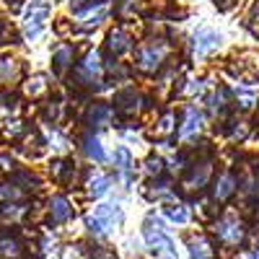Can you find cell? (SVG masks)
Masks as SVG:
<instances>
[{
  "mask_svg": "<svg viewBox=\"0 0 259 259\" xmlns=\"http://www.w3.org/2000/svg\"><path fill=\"white\" fill-rule=\"evenodd\" d=\"M119 223H122V210L117 205H99L94 210V215H89V226L96 233H106Z\"/></svg>",
  "mask_w": 259,
  "mask_h": 259,
  "instance_id": "6da1fadb",
  "label": "cell"
},
{
  "mask_svg": "<svg viewBox=\"0 0 259 259\" xmlns=\"http://www.w3.org/2000/svg\"><path fill=\"white\" fill-rule=\"evenodd\" d=\"M145 239H148V244H150V249L153 251H158L163 259H174V244H171V239L168 236L156 226L153 228V223H145Z\"/></svg>",
  "mask_w": 259,
  "mask_h": 259,
  "instance_id": "7a4b0ae2",
  "label": "cell"
},
{
  "mask_svg": "<svg viewBox=\"0 0 259 259\" xmlns=\"http://www.w3.org/2000/svg\"><path fill=\"white\" fill-rule=\"evenodd\" d=\"M47 18H50V6H31V11L26 13L24 18V31L29 39H36L41 34V29H45L47 24Z\"/></svg>",
  "mask_w": 259,
  "mask_h": 259,
  "instance_id": "3957f363",
  "label": "cell"
},
{
  "mask_svg": "<svg viewBox=\"0 0 259 259\" xmlns=\"http://www.w3.org/2000/svg\"><path fill=\"white\" fill-rule=\"evenodd\" d=\"M106 13H109V3H106V0H96V3L85 6V8H78L75 18L83 21L85 26H96V24H101V21L106 18Z\"/></svg>",
  "mask_w": 259,
  "mask_h": 259,
  "instance_id": "277c9868",
  "label": "cell"
},
{
  "mask_svg": "<svg viewBox=\"0 0 259 259\" xmlns=\"http://www.w3.org/2000/svg\"><path fill=\"white\" fill-rule=\"evenodd\" d=\"M233 192H236V177L231 174V171H226V174H221V177H218V182H215L212 197L218 200V202H226Z\"/></svg>",
  "mask_w": 259,
  "mask_h": 259,
  "instance_id": "5b68a950",
  "label": "cell"
},
{
  "mask_svg": "<svg viewBox=\"0 0 259 259\" xmlns=\"http://www.w3.org/2000/svg\"><path fill=\"white\" fill-rule=\"evenodd\" d=\"M109 41V52L114 55V57H119V55H124L130 47H133V41H130V36H127V31L124 29H114V31H109V36H106Z\"/></svg>",
  "mask_w": 259,
  "mask_h": 259,
  "instance_id": "8992f818",
  "label": "cell"
},
{
  "mask_svg": "<svg viewBox=\"0 0 259 259\" xmlns=\"http://www.w3.org/2000/svg\"><path fill=\"white\" fill-rule=\"evenodd\" d=\"M114 104H117V112L119 114H135L138 112V94H135V89H124V91H119L117 94V99H114Z\"/></svg>",
  "mask_w": 259,
  "mask_h": 259,
  "instance_id": "52a82bcc",
  "label": "cell"
},
{
  "mask_svg": "<svg viewBox=\"0 0 259 259\" xmlns=\"http://www.w3.org/2000/svg\"><path fill=\"white\" fill-rule=\"evenodd\" d=\"M218 236H221L223 241L239 244V241L244 239V231H241V226L236 223L233 218H226V221H221V223H218Z\"/></svg>",
  "mask_w": 259,
  "mask_h": 259,
  "instance_id": "ba28073f",
  "label": "cell"
},
{
  "mask_svg": "<svg viewBox=\"0 0 259 259\" xmlns=\"http://www.w3.org/2000/svg\"><path fill=\"white\" fill-rule=\"evenodd\" d=\"M161 60H163V50L158 47H145V50H140V55H138V65L143 70H156L158 65H161Z\"/></svg>",
  "mask_w": 259,
  "mask_h": 259,
  "instance_id": "9c48e42d",
  "label": "cell"
},
{
  "mask_svg": "<svg viewBox=\"0 0 259 259\" xmlns=\"http://www.w3.org/2000/svg\"><path fill=\"white\" fill-rule=\"evenodd\" d=\"M50 212H52V223H65L73 218V207L65 197H52L50 202Z\"/></svg>",
  "mask_w": 259,
  "mask_h": 259,
  "instance_id": "30bf717a",
  "label": "cell"
},
{
  "mask_svg": "<svg viewBox=\"0 0 259 259\" xmlns=\"http://www.w3.org/2000/svg\"><path fill=\"white\" fill-rule=\"evenodd\" d=\"M73 55H75V50H73L70 45H62V47H57V52H55V57H52V62H55V73H57V75H62L65 70L70 68Z\"/></svg>",
  "mask_w": 259,
  "mask_h": 259,
  "instance_id": "8fae6325",
  "label": "cell"
},
{
  "mask_svg": "<svg viewBox=\"0 0 259 259\" xmlns=\"http://www.w3.org/2000/svg\"><path fill=\"white\" fill-rule=\"evenodd\" d=\"M221 47V34L218 31H202L197 36V55H207Z\"/></svg>",
  "mask_w": 259,
  "mask_h": 259,
  "instance_id": "7c38bea8",
  "label": "cell"
},
{
  "mask_svg": "<svg viewBox=\"0 0 259 259\" xmlns=\"http://www.w3.org/2000/svg\"><path fill=\"white\" fill-rule=\"evenodd\" d=\"M0 256L3 259H21V241L16 236H3L0 239Z\"/></svg>",
  "mask_w": 259,
  "mask_h": 259,
  "instance_id": "4fadbf2b",
  "label": "cell"
},
{
  "mask_svg": "<svg viewBox=\"0 0 259 259\" xmlns=\"http://www.w3.org/2000/svg\"><path fill=\"white\" fill-rule=\"evenodd\" d=\"M189 254H192V259H212V256H215L210 241L202 239V236H197V239L189 241Z\"/></svg>",
  "mask_w": 259,
  "mask_h": 259,
  "instance_id": "5bb4252c",
  "label": "cell"
},
{
  "mask_svg": "<svg viewBox=\"0 0 259 259\" xmlns=\"http://www.w3.org/2000/svg\"><path fill=\"white\" fill-rule=\"evenodd\" d=\"M200 124H202V117H200V112L189 109V112H187V122H184V127L179 130V133H182V138H189L192 133H197V130H200Z\"/></svg>",
  "mask_w": 259,
  "mask_h": 259,
  "instance_id": "9a60e30c",
  "label": "cell"
},
{
  "mask_svg": "<svg viewBox=\"0 0 259 259\" xmlns=\"http://www.w3.org/2000/svg\"><path fill=\"white\" fill-rule=\"evenodd\" d=\"M85 153H89V158H94V161H106V153H104V148H101V143H99V138H85Z\"/></svg>",
  "mask_w": 259,
  "mask_h": 259,
  "instance_id": "2e32d148",
  "label": "cell"
},
{
  "mask_svg": "<svg viewBox=\"0 0 259 259\" xmlns=\"http://www.w3.org/2000/svg\"><path fill=\"white\" fill-rule=\"evenodd\" d=\"M109 106H104V104H94L91 106V112H89V122L91 124H104L106 119H109Z\"/></svg>",
  "mask_w": 259,
  "mask_h": 259,
  "instance_id": "e0dca14e",
  "label": "cell"
},
{
  "mask_svg": "<svg viewBox=\"0 0 259 259\" xmlns=\"http://www.w3.org/2000/svg\"><path fill=\"white\" fill-rule=\"evenodd\" d=\"M207 174H210V168H207V166L202 163V166H200V171H197V168H194V171H192V177L187 179V184H184V187H189V189H200V187L205 184V179H207Z\"/></svg>",
  "mask_w": 259,
  "mask_h": 259,
  "instance_id": "ac0fdd59",
  "label": "cell"
},
{
  "mask_svg": "<svg viewBox=\"0 0 259 259\" xmlns=\"http://www.w3.org/2000/svg\"><path fill=\"white\" fill-rule=\"evenodd\" d=\"M99 70H101L99 55H96V52H91L89 57H85V62L80 65V73H85V75H99Z\"/></svg>",
  "mask_w": 259,
  "mask_h": 259,
  "instance_id": "d6986e66",
  "label": "cell"
},
{
  "mask_svg": "<svg viewBox=\"0 0 259 259\" xmlns=\"http://www.w3.org/2000/svg\"><path fill=\"white\" fill-rule=\"evenodd\" d=\"M163 212L168 215L171 221H177V223H187V221H189V212H187L184 207H179V205H166Z\"/></svg>",
  "mask_w": 259,
  "mask_h": 259,
  "instance_id": "ffe728a7",
  "label": "cell"
},
{
  "mask_svg": "<svg viewBox=\"0 0 259 259\" xmlns=\"http://www.w3.org/2000/svg\"><path fill=\"white\" fill-rule=\"evenodd\" d=\"M45 75H34V78H29V83H26V91L31 94V96H39L41 91H45Z\"/></svg>",
  "mask_w": 259,
  "mask_h": 259,
  "instance_id": "44dd1931",
  "label": "cell"
},
{
  "mask_svg": "<svg viewBox=\"0 0 259 259\" xmlns=\"http://www.w3.org/2000/svg\"><path fill=\"white\" fill-rule=\"evenodd\" d=\"M109 184H112V177H99V179H94V182H91V194H94V197H99V194H104L106 189H109Z\"/></svg>",
  "mask_w": 259,
  "mask_h": 259,
  "instance_id": "7402d4cb",
  "label": "cell"
},
{
  "mask_svg": "<svg viewBox=\"0 0 259 259\" xmlns=\"http://www.w3.org/2000/svg\"><path fill=\"white\" fill-rule=\"evenodd\" d=\"M114 158H117V163H119V168H130L133 166V158H130V150L122 145V148H117V153H114Z\"/></svg>",
  "mask_w": 259,
  "mask_h": 259,
  "instance_id": "603a6c76",
  "label": "cell"
},
{
  "mask_svg": "<svg viewBox=\"0 0 259 259\" xmlns=\"http://www.w3.org/2000/svg\"><path fill=\"white\" fill-rule=\"evenodd\" d=\"M0 73H3V75H13L16 73V60L13 57H0Z\"/></svg>",
  "mask_w": 259,
  "mask_h": 259,
  "instance_id": "cb8c5ba5",
  "label": "cell"
},
{
  "mask_svg": "<svg viewBox=\"0 0 259 259\" xmlns=\"http://www.w3.org/2000/svg\"><path fill=\"white\" fill-rule=\"evenodd\" d=\"M21 212H24V207H21V205H6L3 210H0V215H3V218H18Z\"/></svg>",
  "mask_w": 259,
  "mask_h": 259,
  "instance_id": "d4e9b609",
  "label": "cell"
},
{
  "mask_svg": "<svg viewBox=\"0 0 259 259\" xmlns=\"http://www.w3.org/2000/svg\"><path fill=\"white\" fill-rule=\"evenodd\" d=\"M161 166H163V163H161V158H150L145 168H148V174H156V177H158V174H161V171H163Z\"/></svg>",
  "mask_w": 259,
  "mask_h": 259,
  "instance_id": "484cf974",
  "label": "cell"
},
{
  "mask_svg": "<svg viewBox=\"0 0 259 259\" xmlns=\"http://www.w3.org/2000/svg\"><path fill=\"white\" fill-rule=\"evenodd\" d=\"M171 122H174V117H171V114H163V119H161L158 130H161V133H168V130L174 127V124H171Z\"/></svg>",
  "mask_w": 259,
  "mask_h": 259,
  "instance_id": "4316f807",
  "label": "cell"
},
{
  "mask_svg": "<svg viewBox=\"0 0 259 259\" xmlns=\"http://www.w3.org/2000/svg\"><path fill=\"white\" fill-rule=\"evenodd\" d=\"M99 259H114L112 254H99Z\"/></svg>",
  "mask_w": 259,
  "mask_h": 259,
  "instance_id": "83f0119b",
  "label": "cell"
},
{
  "mask_svg": "<svg viewBox=\"0 0 259 259\" xmlns=\"http://www.w3.org/2000/svg\"><path fill=\"white\" fill-rule=\"evenodd\" d=\"M73 3H80V0H73Z\"/></svg>",
  "mask_w": 259,
  "mask_h": 259,
  "instance_id": "f1b7e54d",
  "label": "cell"
}]
</instances>
